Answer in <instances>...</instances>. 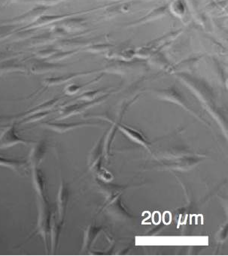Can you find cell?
I'll return each instance as SVG.
<instances>
[{
  "instance_id": "8992f818",
  "label": "cell",
  "mask_w": 228,
  "mask_h": 256,
  "mask_svg": "<svg viewBox=\"0 0 228 256\" xmlns=\"http://www.w3.org/2000/svg\"><path fill=\"white\" fill-rule=\"evenodd\" d=\"M58 199H59L58 200H59L58 204H59L60 216H61V218H62L64 214V210H65L67 202V191L64 186L61 187Z\"/></svg>"
},
{
  "instance_id": "3957f363",
  "label": "cell",
  "mask_w": 228,
  "mask_h": 256,
  "mask_svg": "<svg viewBox=\"0 0 228 256\" xmlns=\"http://www.w3.org/2000/svg\"><path fill=\"white\" fill-rule=\"evenodd\" d=\"M45 152H46V148H45L44 144H40L33 149L31 154V157H30L33 168H37V166L40 164L42 160H43V156H44Z\"/></svg>"
},
{
  "instance_id": "5b68a950",
  "label": "cell",
  "mask_w": 228,
  "mask_h": 256,
  "mask_svg": "<svg viewBox=\"0 0 228 256\" xmlns=\"http://www.w3.org/2000/svg\"><path fill=\"white\" fill-rule=\"evenodd\" d=\"M25 162L19 161V160H10V158H3L0 157V166L10 168L13 170H18L21 167L25 164Z\"/></svg>"
},
{
  "instance_id": "52a82bcc",
  "label": "cell",
  "mask_w": 228,
  "mask_h": 256,
  "mask_svg": "<svg viewBox=\"0 0 228 256\" xmlns=\"http://www.w3.org/2000/svg\"><path fill=\"white\" fill-rule=\"evenodd\" d=\"M121 128H123L124 131H125L129 136H131L133 139L135 140H138L139 142H142V143L145 144V140H144L143 138L139 134V133L133 131V130H130V128H126L124 126H121Z\"/></svg>"
},
{
  "instance_id": "6da1fadb",
  "label": "cell",
  "mask_w": 228,
  "mask_h": 256,
  "mask_svg": "<svg viewBox=\"0 0 228 256\" xmlns=\"http://www.w3.org/2000/svg\"><path fill=\"white\" fill-rule=\"evenodd\" d=\"M49 208L47 206V202L44 197H40L39 202V218L38 229L39 232L44 238L45 242H46L48 233L51 226L50 215H49Z\"/></svg>"
},
{
  "instance_id": "277c9868",
  "label": "cell",
  "mask_w": 228,
  "mask_h": 256,
  "mask_svg": "<svg viewBox=\"0 0 228 256\" xmlns=\"http://www.w3.org/2000/svg\"><path fill=\"white\" fill-rule=\"evenodd\" d=\"M33 180H34V186L35 187L36 191L37 192L39 197H44L45 191V180L43 178V174L40 170L37 169V168H34V173H33Z\"/></svg>"
},
{
  "instance_id": "7a4b0ae2",
  "label": "cell",
  "mask_w": 228,
  "mask_h": 256,
  "mask_svg": "<svg viewBox=\"0 0 228 256\" xmlns=\"http://www.w3.org/2000/svg\"><path fill=\"white\" fill-rule=\"evenodd\" d=\"M28 143H32V142L25 140V139L19 138L16 134L14 126L10 127L0 137V149L12 148V146H15V145L19 144Z\"/></svg>"
}]
</instances>
